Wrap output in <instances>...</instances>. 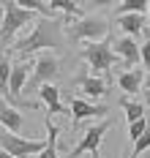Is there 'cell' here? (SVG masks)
<instances>
[{
    "label": "cell",
    "instance_id": "1",
    "mask_svg": "<svg viewBox=\"0 0 150 158\" xmlns=\"http://www.w3.org/2000/svg\"><path fill=\"white\" fill-rule=\"evenodd\" d=\"M66 38H63V19L57 16H41L38 22H33V33L27 38L17 41V52L19 57H27L30 52H38V49H63Z\"/></svg>",
    "mask_w": 150,
    "mask_h": 158
},
{
    "label": "cell",
    "instance_id": "2",
    "mask_svg": "<svg viewBox=\"0 0 150 158\" xmlns=\"http://www.w3.org/2000/svg\"><path fill=\"white\" fill-rule=\"evenodd\" d=\"M66 33L71 41H104L109 38V25L104 16H66Z\"/></svg>",
    "mask_w": 150,
    "mask_h": 158
},
{
    "label": "cell",
    "instance_id": "3",
    "mask_svg": "<svg viewBox=\"0 0 150 158\" xmlns=\"http://www.w3.org/2000/svg\"><path fill=\"white\" fill-rule=\"evenodd\" d=\"M35 14L27 8H19L14 0H3V19H0V47L11 44L25 25H33Z\"/></svg>",
    "mask_w": 150,
    "mask_h": 158
},
{
    "label": "cell",
    "instance_id": "4",
    "mask_svg": "<svg viewBox=\"0 0 150 158\" xmlns=\"http://www.w3.org/2000/svg\"><path fill=\"white\" fill-rule=\"evenodd\" d=\"M57 77H60V60L52 55L49 49H44L33 63V74H30V82H27V93L38 90L41 85H52Z\"/></svg>",
    "mask_w": 150,
    "mask_h": 158
},
{
    "label": "cell",
    "instance_id": "5",
    "mask_svg": "<svg viewBox=\"0 0 150 158\" xmlns=\"http://www.w3.org/2000/svg\"><path fill=\"white\" fill-rule=\"evenodd\" d=\"M44 144H47V139H22V136H17V134L0 128V147H3L6 156H11V158L38 156V153L44 150Z\"/></svg>",
    "mask_w": 150,
    "mask_h": 158
},
{
    "label": "cell",
    "instance_id": "6",
    "mask_svg": "<svg viewBox=\"0 0 150 158\" xmlns=\"http://www.w3.org/2000/svg\"><path fill=\"white\" fill-rule=\"evenodd\" d=\"M82 57L85 63L90 65L93 74H106L112 63H115V52H112V41H87L82 49Z\"/></svg>",
    "mask_w": 150,
    "mask_h": 158
},
{
    "label": "cell",
    "instance_id": "7",
    "mask_svg": "<svg viewBox=\"0 0 150 158\" xmlns=\"http://www.w3.org/2000/svg\"><path fill=\"white\" fill-rule=\"evenodd\" d=\"M109 126H112V120H101L98 126H90V128L82 134V139L77 142V147H74V150H68V158H79V156L101 158V156H98L101 139H104V134L109 131Z\"/></svg>",
    "mask_w": 150,
    "mask_h": 158
},
{
    "label": "cell",
    "instance_id": "8",
    "mask_svg": "<svg viewBox=\"0 0 150 158\" xmlns=\"http://www.w3.org/2000/svg\"><path fill=\"white\" fill-rule=\"evenodd\" d=\"M30 68L33 63H27V60H22V63L11 65V77H8V98L14 101V106H27V109H35V104H27V101H22V90H25V79L30 74Z\"/></svg>",
    "mask_w": 150,
    "mask_h": 158
},
{
    "label": "cell",
    "instance_id": "9",
    "mask_svg": "<svg viewBox=\"0 0 150 158\" xmlns=\"http://www.w3.org/2000/svg\"><path fill=\"white\" fill-rule=\"evenodd\" d=\"M71 126L77 128L82 120H90V117H104L106 114V106H101V104H90V101H85V98H74L71 101Z\"/></svg>",
    "mask_w": 150,
    "mask_h": 158
},
{
    "label": "cell",
    "instance_id": "10",
    "mask_svg": "<svg viewBox=\"0 0 150 158\" xmlns=\"http://www.w3.org/2000/svg\"><path fill=\"white\" fill-rule=\"evenodd\" d=\"M112 47H115L112 52L123 57V68H136V63H139V44H136V38L120 35V38L112 41Z\"/></svg>",
    "mask_w": 150,
    "mask_h": 158
},
{
    "label": "cell",
    "instance_id": "11",
    "mask_svg": "<svg viewBox=\"0 0 150 158\" xmlns=\"http://www.w3.org/2000/svg\"><path fill=\"white\" fill-rule=\"evenodd\" d=\"M0 128L11 131V134H19V131L25 128V117H22V112H19L17 106H11V104H6L3 95H0Z\"/></svg>",
    "mask_w": 150,
    "mask_h": 158
},
{
    "label": "cell",
    "instance_id": "12",
    "mask_svg": "<svg viewBox=\"0 0 150 158\" xmlns=\"http://www.w3.org/2000/svg\"><path fill=\"white\" fill-rule=\"evenodd\" d=\"M142 82H145V68H126L117 74V85L126 95H134L136 90H142Z\"/></svg>",
    "mask_w": 150,
    "mask_h": 158
},
{
    "label": "cell",
    "instance_id": "13",
    "mask_svg": "<svg viewBox=\"0 0 150 158\" xmlns=\"http://www.w3.org/2000/svg\"><path fill=\"white\" fill-rule=\"evenodd\" d=\"M35 93L41 95V101H44V106L49 109V114H71V109H66V106L60 104V90H57L55 85H41Z\"/></svg>",
    "mask_w": 150,
    "mask_h": 158
},
{
    "label": "cell",
    "instance_id": "14",
    "mask_svg": "<svg viewBox=\"0 0 150 158\" xmlns=\"http://www.w3.org/2000/svg\"><path fill=\"white\" fill-rule=\"evenodd\" d=\"M117 25H120L123 35H131V38H136L139 33L148 30V19H145V14H117Z\"/></svg>",
    "mask_w": 150,
    "mask_h": 158
},
{
    "label": "cell",
    "instance_id": "15",
    "mask_svg": "<svg viewBox=\"0 0 150 158\" xmlns=\"http://www.w3.org/2000/svg\"><path fill=\"white\" fill-rule=\"evenodd\" d=\"M77 87L82 90L85 95H90V98H101V95L106 93V82L96 74H82V77H77Z\"/></svg>",
    "mask_w": 150,
    "mask_h": 158
},
{
    "label": "cell",
    "instance_id": "16",
    "mask_svg": "<svg viewBox=\"0 0 150 158\" xmlns=\"http://www.w3.org/2000/svg\"><path fill=\"white\" fill-rule=\"evenodd\" d=\"M47 144H44V150L38 153L35 158H57V128L52 126L49 120H47Z\"/></svg>",
    "mask_w": 150,
    "mask_h": 158
},
{
    "label": "cell",
    "instance_id": "17",
    "mask_svg": "<svg viewBox=\"0 0 150 158\" xmlns=\"http://www.w3.org/2000/svg\"><path fill=\"white\" fill-rule=\"evenodd\" d=\"M120 109L126 112L128 123L139 120V117H145V104H142V101H131V98H120Z\"/></svg>",
    "mask_w": 150,
    "mask_h": 158
},
{
    "label": "cell",
    "instance_id": "18",
    "mask_svg": "<svg viewBox=\"0 0 150 158\" xmlns=\"http://www.w3.org/2000/svg\"><path fill=\"white\" fill-rule=\"evenodd\" d=\"M148 11V0H120L117 3V14H145Z\"/></svg>",
    "mask_w": 150,
    "mask_h": 158
},
{
    "label": "cell",
    "instance_id": "19",
    "mask_svg": "<svg viewBox=\"0 0 150 158\" xmlns=\"http://www.w3.org/2000/svg\"><path fill=\"white\" fill-rule=\"evenodd\" d=\"M19 8H27V11H33L38 16H52V8L44 3V0H14Z\"/></svg>",
    "mask_w": 150,
    "mask_h": 158
},
{
    "label": "cell",
    "instance_id": "20",
    "mask_svg": "<svg viewBox=\"0 0 150 158\" xmlns=\"http://www.w3.org/2000/svg\"><path fill=\"white\" fill-rule=\"evenodd\" d=\"M49 8L52 11H60L63 16H85L77 6H74V0H49Z\"/></svg>",
    "mask_w": 150,
    "mask_h": 158
},
{
    "label": "cell",
    "instance_id": "21",
    "mask_svg": "<svg viewBox=\"0 0 150 158\" xmlns=\"http://www.w3.org/2000/svg\"><path fill=\"white\" fill-rule=\"evenodd\" d=\"M8 77H11V60L0 52V95L8 98Z\"/></svg>",
    "mask_w": 150,
    "mask_h": 158
},
{
    "label": "cell",
    "instance_id": "22",
    "mask_svg": "<svg viewBox=\"0 0 150 158\" xmlns=\"http://www.w3.org/2000/svg\"><path fill=\"white\" fill-rule=\"evenodd\" d=\"M145 131H150V123H148V117H139V120L128 123V139H131V142H136Z\"/></svg>",
    "mask_w": 150,
    "mask_h": 158
},
{
    "label": "cell",
    "instance_id": "23",
    "mask_svg": "<svg viewBox=\"0 0 150 158\" xmlns=\"http://www.w3.org/2000/svg\"><path fill=\"white\" fill-rule=\"evenodd\" d=\"M148 147H150V131H145V134H142V136L134 142V153H131V158H139L145 150H148Z\"/></svg>",
    "mask_w": 150,
    "mask_h": 158
},
{
    "label": "cell",
    "instance_id": "24",
    "mask_svg": "<svg viewBox=\"0 0 150 158\" xmlns=\"http://www.w3.org/2000/svg\"><path fill=\"white\" fill-rule=\"evenodd\" d=\"M139 63H142V68H145V71H150V41L139 47Z\"/></svg>",
    "mask_w": 150,
    "mask_h": 158
},
{
    "label": "cell",
    "instance_id": "25",
    "mask_svg": "<svg viewBox=\"0 0 150 158\" xmlns=\"http://www.w3.org/2000/svg\"><path fill=\"white\" fill-rule=\"evenodd\" d=\"M90 3H93V6H98V8H106V6H112L115 0H90Z\"/></svg>",
    "mask_w": 150,
    "mask_h": 158
},
{
    "label": "cell",
    "instance_id": "26",
    "mask_svg": "<svg viewBox=\"0 0 150 158\" xmlns=\"http://www.w3.org/2000/svg\"><path fill=\"white\" fill-rule=\"evenodd\" d=\"M142 98H145V104H150V87H148V90H142Z\"/></svg>",
    "mask_w": 150,
    "mask_h": 158
},
{
    "label": "cell",
    "instance_id": "27",
    "mask_svg": "<svg viewBox=\"0 0 150 158\" xmlns=\"http://www.w3.org/2000/svg\"><path fill=\"white\" fill-rule=\"evenodd\" d=\"M145 19H148V25H150V0H148V11H145Z\"/></svg>",
    "mask_w": 150,
    "mask_h": 158
},
{
    "label": "cell",
    "instance_id": "28",
    "mask_svg": "<svg viewBox=\"0 0 150 158\" xmlns=\"http://www.w3.org/2000/svg\"><path fill=\"white\" fill-rule=\"evenodd\" d=\"M148 123H150V117H148Z\"/></svg>",
    "mask_w": 150,
    "mask_h": 158
}]
</instances>
